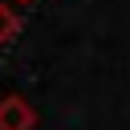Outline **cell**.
I'll list each match as a JSON object with an SVG mask.
<instances>
[{"instance_id":"obj_3","label":"cell","mask_w":130,"mask_h":130,"mask_svg":"<svg viewBox=\"0 0 130 130\" xmlns=\"http://www.w3.org/2000/svg\"><path fill=\"white\" fill-rule=\"evenodd\" d=\"M16 4H32V0H16Z\"/></svg>"},{"instance_id":"obj_1","label":"cell","mask_w":130,"mask_h":130,"mask_svg":"<svg viewBox=\"0 0 130 130\" xmlns=\"http://www.w3.org/2000/svg\"><path fill=\"white\" fill-rule=\"evenodd\" d=\"M0 130H37V110L20 93L0 98Z\"/></svg>"},{"instance_id":"obj_2","label":"cell","mask_w":130,"mask_h":130,"mask_svg":"<svg viewBox=\"0 0 130 130\" xmlns=\"http://www.w3.org/2000/svg\"><path fill=\"white\" fill-rule=\"evenodd\" d=\"M16 37H20V16L12 4H0V45H8Z\"/></svg>"}]
</instances>
